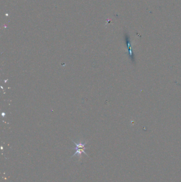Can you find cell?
Wrapping results in <instances>:
<instances>
[{"label": "cell", "mask_w": 181, "mask_h": 182, "mask_svg": "<svg viewBox=\"0 0 181 182\" xmlns=\"http://www.w3.org/2000/svg\"><path fill=\"white\" fill-rule=\"evenodd\" d=\"M72 142H74V143L75 144V145H76V148H72L74 150H76V152L72 156V157L77 155L79 157V158H81V157L82 156V153H84V154H86V155H87V153H86V152H85V150L87 149H88L87 148L85 147V145L87 144V142H86V143H82V142H80L79 143H76L74 141H72Z\"/></svg>", "instance_id": "obj_1"}]
</instances>
